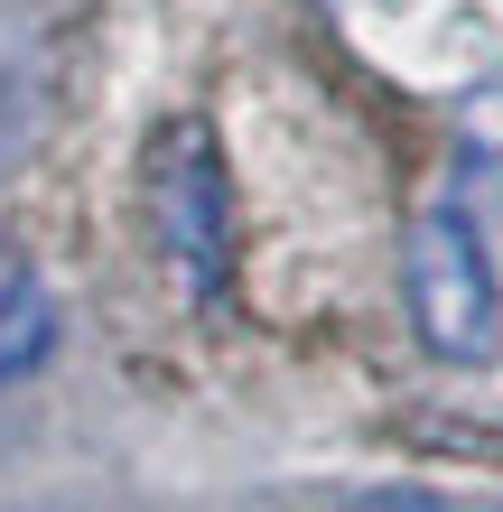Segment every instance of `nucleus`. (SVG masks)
<instances>
[{
	"instance_id": "1",
	"label": "nucleus",
	"mask_w": 503,
	"mask_h": 512,
	"mask_svg": "<svg viewBox=\"0 0 503 512\" xmlns=\"http://www.w3.org/2000/svg\"><path fill=\"white\" fill-rule=\"evenodd\" d=\"M401 289H410V326H420L429 354L448 364H485L503 345V289H494V261L476 243L466 215H420L401 243Z\"/></svg>"
},
{
	"instance_id": "2",
	"label": "nucleus",
	"mask_w": 503,
	"mask_h": 512,
	"mask_svg": "<svg viewBox=\"0 0 503 512\" xmlns=\"http://www.w3.org/2000/svg\"><path fill=\"white\" fill-rule=\"evenodd\" d=\"M150 224H159V252L177 261V280L215 298L233 270V187H224L205 122H168L150 140Z\"/></svg>"
},
{
	"instance_id": "3",
	"label": "nucleus",
	"mask_w": 503,
	"mask_h": 512,
	"mask_svg": "<svg viewBox=\"0 0 503 512\" xmlns=\"http://www.w3.org/2000/svg\"><path fill=\"white\" fill-rule=\"evenodd\" d=\"M47 345H56V298L28 280V270H10V280H0V382L38 373Z\"/></svg>"
},
{
	"instance_id": "4",
	"label": "nucleus",
	"mask_w": 503,
	"mask_h": 512,
	"mask_svg": "<svg viewBox=\"0 0 503 512\" xmlns=\"http://www.w3.org/2000/svg\"><path fill=\"white\" fill-rule=\"evenodd\" d=\"M336 512H457V503L429 494V485H364V494H345Z\"/></svg>"
},
{
	"instance_id": "5",
	"label": "nucleus",
	"mask_w": 503,
	"mask_h": 512,
	"mask_svg": "<svg viewBox=\"0 0 503 512\" xmlns=\"http://www.w3.org/2000/svg\"><path fill=\"white\" fill-rule=\"evenodd\" d=\"M28 512H66V503H28Z\"/></svg>"
}]
</instances>
